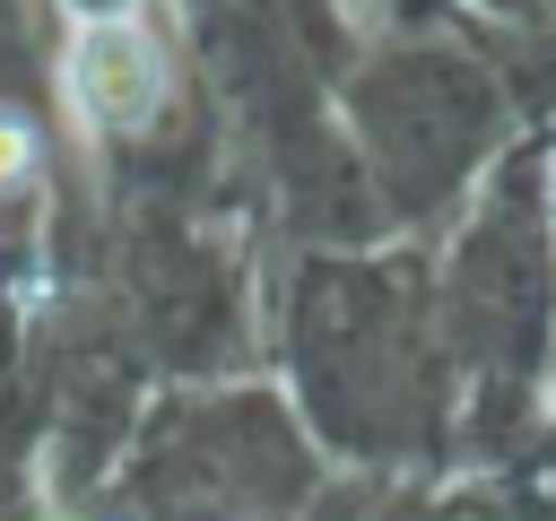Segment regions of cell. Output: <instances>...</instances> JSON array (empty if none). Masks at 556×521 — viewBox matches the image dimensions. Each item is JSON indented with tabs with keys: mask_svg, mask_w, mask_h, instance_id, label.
<instances>
[{
	"mask_svg": "<svg viewBox=\"0 0 556 521\" xmlns=\"http://www.w3.org/2000/svg\"><path fill=\"white\" fill-rule=\"evenodd\" d=\"M70 96L87 113V130H148L165 104V52L139 17L122 26H78L70 43Z\"/></svg>",
	"mask_w": 556,
	"mask_h": 521,
	"instance_id": "6da1fadb",
	"label": "cell"
},
{
	"mask_svg": "<svg viewBox=\"0 0 556 521\" xmlns=\"http://www.w3.org/2000/svg\"><path fill=\"white\" fill-rule=\"evenodd\" d=\"M70 17H87V26H122V17H139V0H61Z\"/></svg>",
	"mask_w": 556,
	"mask_h": 521,
	"instance_id": "3957f363",
	"label": "cell"
},
{
	"mask_svg": "<svg viewBox=\"0 0 556 521\" xmlns=\"http://www.w3.org/2000/svg\"><path fill=\"white\" fill-rule=\"evenodd\" d=\"M35 182V122L26 113H0V200Z\"/></svg>",
	"mask_w": 556,
	"mask_h": 521,
	"instance_id": "7a4b0ae2",
	"label": "cell"
}]
</instances>
